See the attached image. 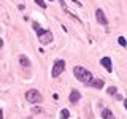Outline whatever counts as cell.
Segmentation results:
<instances>
[{"mask_svg":"<svg viewBox=\"0 0 127 119\" xmlns=\"http://www.w3.org/2000/svg\"><path fill=\"white\" fill-rule=\"evenodd\" d=\"M0 119H3V113H2V110H0Z\"/></svg>","mask_w":127,"mask_h":119,"instance_id":"2e32d148","label":"cell"},{"mask_svg":"<svg viewBox=\"0 0 127 119\" xmlns=\"http://www.w3.org/2000/svg\"><path fill=\"white\" fill-rule=\"evenodd\" d=\"M68 116H70L68 110H65V108H64V110L61 111V118H62V119H68Z\"/></svg>","mask_w":127,"mask_h":119,"instance_id":"8fae6325","label":"cell"},{"mask_svg":"<svg viewBox=\"0 0 127 119\" xmlns=\"http://www.w3.org/2000/svg\"><path fill=\"white\" fill-rule=\"evenodd\" d=\"M124 108L127 110V98H126V100H124Z\"/></svg>","mask_w":127,"mask_h":119,"instance_id":"9a60e30c","label":"cell"},{"mask_svg":"<svg viewBox=\"0 0 127 119\" xmlns=\"http://www.w3.org/2000/svg\"><path fill=\"white\" fill-rule=\"evenodd\" d=\"M19 62H21L22 67H30V60L26 57V56H21V57H19Z\"/></svg>","mask_w":127,"mask_h":119,"instance_id":"30bf717a","label":"cell"},{"mask_svg":"<svg viewBox=\"0 0 127 119\" xmlns=\"http://www.w3.org/2000/svg\"><path fill=\"white\" fill-rule=\"evenodd\" d=\"M64 70H65V62H64V60H56L54 65H53V71H51V75H53V78H57Z\"/></svg>","mask_w":127,"mask_h":119,"instance_id":"277c9868","label":"cell"},{"mask_svg":"<svg viewBox=\"0 0 127 119\" xmlns=\"http://www.w3.org/2000/svg\"><path fill=\"white\" fill-rule=\"evenodd\" d=\"M79 98H81L79 90L73 89V90H71V94H70V102H71V103H76V102H79Z\"/></svg>","mask_w":127,"mask_h":119,"instance_id":"52a82bcc","label":"cell"},{"mask_svg":"<svg viewBox=\"0 0 127 119\" xmlns=\"http://www.w3.org/2000/svg\"><path fill=\"white\" fill-rule=\"evenodd\" d=\"M118 41H119V45H121V46H124V48L127 46V41H126V38H124V37H119V38H118Z\"/></svg>","mask_w":127,"mask_h":119,"instance_id":"7c38bea8","label":"cell"},{"mask_svg":"<svg viewBox=\"0 0 127 119\" xmlns=\"http://www.w3.org/2000/svg\"><path fill=\"white\" fill-rule=\"evenodd\" d=\"M35 2H37V5H38V6H41V8H46V3L43 2V0H35Z\"/></svg>","mask_w":127,"mask_h":119,"instance_id":"4fadbf2b","label":"cell"},{"mask_svg":"<svg viewBox=\"0 0 127 119\" xmlns=\"http://www.w3.org/2000/svg\"><path fill=\"white\" fill-rule=\"evenodd\" d=\"M3 46V41H2V38H0V48H2Z\"/></svg>","mask_w":127,"mask_h":119,"instance_id":"e0dca14e","label":"cell"},{"mask_svg":"<svg viewBox=\"0 0 127 119\" xmlns=\"http://www.w3.org/2000/svg\"><path fill=\"white\" fill-rule=\"evenodd\" d=\"M111 119H114V116H113V118H111Z\"/></svg>","mask_w":127,"mask_h":119,"instance_id":"ac0fdd59","label":"cell"},{"mask_svg":"<svg viewBox=\"0 0 127 119\" xmlns=\"http://www.w3.org/2000/svg\"><path fill=\"white\" fill-rule=\"evenodd\" d=\"M102 118L103 119H111V118H113V113H111L108 108H103L102 110Z\"/></svg>","mask_w":127,"mask_h":119,"instance_id":"9c48e42d","label":"cell"},{"mask_svg":"<svg viewBox=\"0 0 127 119\" xmlns=\"http://www.w3.org/2000/svg\"><path fill=\"white\" fill-rule=\"evenodd\" d=\"M102 65L105 67V70L106 71H113V65H111V59L110 57H102Z\"/></svg>","mask_w":127,"mask_h":119,"instance_id":"8992f818","label":"cell"},{"mask_svg":"<svg viewBox=\"0 0 127 119\" xmlns=\"http://www.w3.org/2000/svg\"><path fill=\"white\" fill-rule=\"evenodd\" d=\"M95 16H97V21L98 22L103 24V26H106V22H108V21H106V16H105V13H103L102 10H97V11H95Z\"/></svg>","mask_w":127,"mask_h":119,"instance_id":"5b68a950","label":"cell"},{"mask_svg":"<svg viewBox=\"0 0 127 119\" xmlns=\"http://www.w3.org/2000/svg\"><path fill=\"white\" fill-rule=\"evenodd\" d=\"M37 37H38V41L41 43V45H48V43H51V40H53V33H51L49 30L38 29L37 30Z\"/></svg>","mask_w":127,"mask_h":119,"instance_id":"7a4b0ae2","label":"cell"},{"mask_svg":"<svg viewBox=\"0 0 127 119\" xmlns=\"http://www.w3.org/2000/svg\"><path fill=\"white\" fill-rule=\"evenodd\" d=\"M108 94H116V87H114V86L108 87Z\"/></svg>","mask_w":127,"mask_h":119,"instance_id":"5bb4252c","label":"cell"},{"mask_svg":"<svg viewBox=\"0 0 127 119\" xmlns=\"http://www.w3.org/2000/svg\"><path fill=\"white\" fill-rule=\"evenodd\" d=\"M89 86L95 87V89H102V87L105 86V81H103V79H92V81L89 83Z\"/></svg>","mask_w":127,"mask_h":119,"instance_id":"ba28073f","label":"cell"},{"mask_svg":"<svg viewBox=\"0 0 127 119\" xmlns=\"http://www.w3.org/2000/svg\"><path fill=\"white\" fill-rule=\"evenodd\" d=\"M26 100L30 102V103H38V102L43 100V97H41V94H40L37 89H30V90L26 92Z\"/></svg>","mask_w":127,"mask_h":119,"instance_id":"3957f363","label":"cell"},{"mask_svg":"<svg viewBox=\"0 0 127 119\" xmlns=\"http://www.w3.org/2000/svg\"><path fill=\"white\" fill-rule=\"evenodd\" d=\"M73 75L76 76L78 81H81V83H84V84H89L91 81H92V73H91L89 70H86L84 67H75L73 68Z\"/></svg>","mask_w":127,"mask_h":119,"instance_id":"6da1fadb","label":"cell"}]
</instances>
